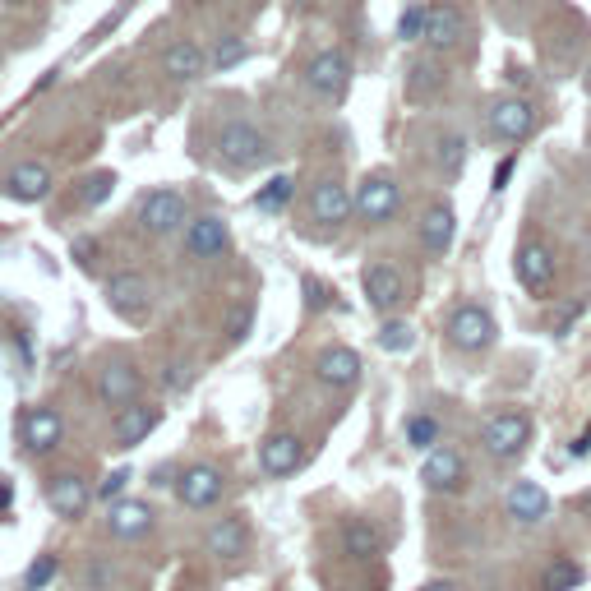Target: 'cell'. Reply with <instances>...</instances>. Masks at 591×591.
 Wrapping results in <instances>:
<instances>
[{"label": "cell", "mask_w": 591, "mask_h": 591, "mask_svg": "<svg viewBox=\"0 0 591 591\" xmlns=\"http://www.w3.org/2000/svg\"><path fill=\"white\" fill-rule=\"evenodd\" d=\"M435 167L444 176H462V167H467V139L458 130H444L435 139Z\"/></svg>", "instance_id": "f1b7e54d"}, {"label": "cell", "mask_w": 591, "mask_h": 591, "mask_svg": "<svg viewBox=\"0 0 591 591\" xmlns=\"http://www.w3.org/2000/svg\"><path fill=\"white\" fill-rule=\"evenodd\" d=\"M74 254H79V264H88V254H97V245L93 241H79V245H74Z\"/></svg>", "instance_id": "7bdbcfd3"}, {"label": "cell", "mask_w": 591, "mask_h": 591, "mask_svg": "<svg viewBox=\"0 0 591 591\" xmlns=\"http://www.w3.org/2000/svg\"><path fill=\"white\" fill-rule=\"evenodd\" d=\"M107 301H111V310L121 314V319L144 324L148 310H153V291H148V282L139 278V273H116V278L107 282Z\"/></svg>", "instance_id": "52a82bcc"}, {"label": "cell", "mask_w": 591, "mask_h": 591, "mask_svg": "<svg viewBox=\"0 0 591 591\" xmlns=\"http://www.w3.org/2000/svg\"><path fill=\"white\" fill-rule=\"evenodd\" d=\"M56 568H61V559H56V555H42V559H37L33 568H28V578H24V591H42V587H47L51 578H56Z\"/></svg>", "instance_id": "8d00e7d4"}, {"label": "cell", "mask_w": 591, "mask_h": 591, "mask_svg": "<svg viewBox=\"0 0 591 591\" xmlns=\"http://www.w3.org/2000/svg\"><path fill=\"white\" fill-rule=\"evenodd\" d=\"M421 591H458V582H448V578H435V582H425Z\"/></svg>", "instance_id": "b9f144b4"}, {"label": "cell", "mask_w": 591, "mask_h": 591, "mask_svg": "<svg viewBox=\"0 0 591 591\" xmlns=\"http://www.w3.org/2000/svg\"><path fill=\"white\" fill-rule=\"evenodd\" d=\"M439 88H444V70H439V65H430V61L411 65V79H407V97H411V102H421V97H435Z\"/></svg>", "instance_id": "f546056e"}, {"label": "cell", "mask_w": 591, "mask_h": 591, "mask_svg": "<svg viewBox=\"0 0 591 591\" xmlns=\"http://www.w3.org/2000/svg\"><path fill=\"white\" fill-rule=\"evenodd\" d=\"M139 227L148 236H176L181 227H190V208H185L181 190H153L139 204Z\"/></svg>", "instance_id": "3957f363"}, {"label": "cell", "mask_w": 591, "mask_h": 591, "mask_svg": "<svg viewBox=\"0 0 591 591\" xmlns=\"http://www.w3.org/2000/svg\"><path fill=\"white\" fill-rule=\"evenodd\" d=\"M107 531L116 541H144L148 531H153V508L144 499H116L107 513Z\"/></svg>", "instance_id": "e0dca14e"}, {"label": "cell", "mask_w": 591, "mask_h": 591, "mask_svg": "<svg viewBox=\"0 0 591 591\" xmlns=\"http://www.w3.org/2000/svg\"><path fill=\"white\" fill-rule=\"evenodd\" d=\"M204 47H194V42H171L167 51H162V70L176 79V84H190V79H199L204 74Z\"/></svg>", "instance_id": "484cf974"}, {"label": "cell", "mask_w": 591, "mask_h": 591, "mask_svg": "<svg viewBox=\"0 0 591 591\" xmlns=\"http://www.w3.org/2000/svg\"><path fill=\"white\" fill-rule=\"evenodd\" d=\"M513 167H518V157L508 153L504 162H499V167H495V190H504V185H508V176H513Z\"/></svg>", "instance_id": "ab89813d"}, {"label": "cell", "mask_w": 591, "mask_h": 591, "mask_svg": "<svg viewBox=\"0 0 591 591\" xmlns=\"http://www.w3.org/2000/svg\"><path fill=\"white\" fill-rule=\"evenodd\" d=\"M157 407H144V402H130V407H121V416H116V448H134L144 444L148 435L157 430Z\"/></svg>", "instance_id": "cb8c5ba5"}, {"label": "cell", "mask_w": 591, "mask_h": 591, "mask_svg": "<svg viewBox=\"0 0 591 591\" xmlns=\"http://www.w3.org/2000/svg\"><path fill=\"white\" fill-rule=\"evenodd\" d=\"M218 157L227 171H259L273 162V144L254 121H227L218 130Z\"/></svg>", "instance_id": "6da1fadb"}, {"label": "cell", "mask_w": 591, "mask_h": 591, "mask_svg": "<svg viewBox=\"0 0 591 591\" xmlns=\"http://www.w3.org/2000/svg\"><path fill=\"white\" fill-rule=\"evenodd\" d=\"M47 504L56 508V518H84L88 504H93V490L79 471H61V476H51L47 481Z\"/></svg>", "instance_id": "4fadbf2b"}, {"label": "cell", "mask_w": 591, "mask_h": 591, "mask_svg": "<svg viewBox=\"0 0 591 591\" xmlns=\"http://www.w3.org/2000/svg\"><path fill=\"white\" fill-rule=\"evenodd\" d=\"M536 130V107L522 102V97H499L490 107V134L504 139V144H522L527 134Z\"/></svg>", "instance_id": "9c48e42d"}, {"label": "cell", "mask_w": 591, "mask_h": 591, "mask_svg": "<svg viewBox=\"0 0 591 591\" xmlns=\"http://www.w3.org/2000/svg\"><path fill=\"white\" fill-rule=\"evenodd\" d=\"M365 296H370L374 310H398L407 301V282L393 264H370L365 268Z\"/></svg>", "instance_id": "ffe728a7"}, {"label": "cell", "mask_w": 591, "mask_h": 591, "mask_svg": "<svg viewBox=\"0 0 591 591\" xmlns=\"http://www.w3.org/2000/svg\"><path fill=\"white\" fill-rule=\"evenodd\" d=\"M495 338V319L485 305H458L453 319H448V342L458 351H485Z\"/></svg>", "instance_id": "8992f818"}, {"label": "cell", "mask_w": 591, "mask_h": 591, "mask_svg": "<svg viewBox=\"0 0 591 591\" xmlns=\"http://www.w3.org/2000/svg\"><path fill=\"white\" fill-rule=\"evenodd\" d=\"M61 439H65L61 411H51V407H28L24 411V448L28 453H51Z\"/></svg>", "instance_id": "d6986e66"}, {"label": "cell", "mask_w": 591, "mask_h": 591, "mask_svg": "<svg viewBox=\"0 0 591 591\" xmlns=\"http://www.w3.org/2000/svg\"><path fill=\"white\" fill-rule=\"evenodd\" d=\"M222 490H227V481H222L218 467H185L181 481H176V495H181L185 508H194V513H204V508H213L222 499Z\"/></svg>", "instance_id": "30bf717a"}, {"label": "cell", "mask_w": 591, "mask_h": 591, "mask_svg": "<svg viewBox=\"0 0 591 591\" xmlns=\"http://www.w3.org/2000/svg\"><path fill=\"white\" fill-rule=\"evenodd\" d=\"M407 444L421 448V453H430V448L439 444V421L430 416V411H416V416H407Z\"/></svg>", "instance_id": "d6a6232c"}, {"label": "cell", "mask_w": 591, "mask_h": 591, "mask_svg": "<svg viewBox=\"0 0 591 591\" xmlns=\"http://www.w3.org/2000/svg\"><path fill=\"white\" fill-rule=\"evenodd\" d=\"M578 582H582V564H573V559H550L541 573L545 591H573Z\"/></svg>", "instance_id": "1f68e13d"}, {"label": "cell", "mask_w": 591, "mask_h": 591, "mask_svg": "<svg viewBox=\"0 0 591 591\" xmlns=\"http://www.w3.org/2000/svg\"><path fill=\"white\" fill-rule=\"evenodd\" d=\"M550 513V495H545V485L536 481H518L508 490V518L518 522H541Z\"/></svg>", "instance_id": "83f0119b"}, {"label": "cell", "mask_w": 591, "mask_h": 591, "mask_svg": "<svg viewBox=\"0 0 591 591\" xmlns=\"http://www.w3.org/2000/svg\"><path fill=\"white\" fill-rule=\"evenodd\" d=\"M51 167L47 162H19V167H10V176H5V190H10L14 204H42L51 194Z\"/></svg>", "instance_id": "9a60e30c"}, {"label": "cell", "mask_w": 591, "mask_h": 591, "mask_svg": "<svg viewBox=\"0 0 591 591\" xmlns=\"http://www.w3.org/2000/svg\"><path fill=\"white\" fill-rule=\"evenodd\" d=\"M347 213H351V190L338 181V176H328V181L314 185V194H310V222L338 227V222H347Z\"/></svg>", "instance_id": "ac0fdd59"}, {"label": "cell", "mask_w": 591, "mask_h": 591, "mask_svg": "<svg viewBox=\"0 0 591 591\" xmlns=\"http://www.w3.org/2000/svg\"><path fill=\"white\" fill-rule=\"evenodd\" d=\"M421 28H425V5H411V10L402 14V37H407V42H416V37H421Z\"/></svg>", "instance_id": "f35d334b"}, {"label": "cell", "mask_w": 591, "mask_h": 591, "mask_svg": "<svg viewBox=\"0 0 591 591\" xmlns=\"http://www.w3.org/2000/svg\"><path fill=\"white\" fill-rule=\"evenodd\" d=\"M342 550H347L351 559H361V564H370V559L384 555V536H379V527L365 518H351L347 527H342Z\"/></svg>", "instance_id": "4316f807"}, {"label": "cell", "mask_w": 591, "mask_h": 591, "mask_svg": "<svg viewBox=\"0 0 591 591\" xmlns=\"http://www.w3.org/2000/svg\"><path fill=\"white\" fill-rule=\"evenodd\" d=\"M453 231H458V213H453L444 199L425 208V218H421V245H425V254H444L448 245H453Z\"/></svg>", "instance_id": "603a6c76"}, {"label": "cell", "mask_w": 591, "mask_h": 591, "mask_svg": "<svg viewBox=\"0 0 591 591\" xmlns=\"http://www.w3.org/2000/svg\"><path fill=\"white\" fill-rule=\"evenodd\" d=\"M231 236H227V222L222 218H194L190 227H185V250L194 254V259H218V254H227Z\"/></svg>", "instance_id": "7402d4cb"}, {"label": "cell", "mask_w": 591, "mask_h": 591, "mask_svg": "<svg viewBox=\"0 0 591 591\" xmlns=\"http://www.w3.org/2000/svg\"><path fill=\"white\" fill-rule=\"evenodd\" d=\"M481 444H485V453H490V458H499V462L527 453V444H531V416H527V411H495V416L481 425Z\"/></svg>", "instance_id": "7a4b0ae2"}, {"label": "cell", "mask_w": 591, "mask_h": 591, "mask_svg": "<svg viewBox=\"0 0 591 591\" xmlns=\"http://www.w3.org/2000/svg\"><path fill=\"white\" fill-rule=\"evenodd\" d=\"M241 61H245V42L236 33L218 37V47H213V56H208V65H213V70H231V65H241Z\"/></svg>", "instance_id": "836d02e7"}, {"label": "cell", "mask_w": 591, "mask_h": 591, "mask_svg": "<svg viewBox=\"0 0 591 591\" xmlns=\"http://www.w3.org/2000/svg\"><path fill=\"white\" fill-rule=\"evenodd\" d=\"M291 194H296V181H291V176H273L264 190L254 194V208H259V213H282V208L291 204Z\"/></svg>", "instance_id": "4dcf8cb0"}, {"label": "cell", "mask_w": 591, "mask_h": 591, "mask_svg": "<svg viewBox=\"0 0 591 591\" xmlns=\"http://www.w3.org/2000/svg\"><path fill=\"white\" fill-rule=\"evenodd\" d=\"M130 481H134V476H130V467H116V471L107 476V481L97 485V499H111V504H116V499L125 495V485H130Z\"/></svg>", "instance_id": "74e56055"}, {"label": "cell", "mask_w": 591, "mask_h": 591, "mask_svg": "<svg viewBox=\"0 0 591 591\" xmlns=\"http://www.w3.org/2000/svg\"><path fill=\"white\" fill-rule=\"evenodd\" d=\"M314 379L328 388H351L361 379V356L351 347H328L319 351V361H314Z\"/></svg>", "instance_id": "44dd1931"}, {"label": "cell", "mask_w": 591, "mask_h": 591, "mask_svg": "<svg viewBox=\"0 0 591 591\" xmlns=\"http://www.w3.org/2000/svg\"><path fill=\"white\" fill-rule=\"evenodd\" d=\"M204 545H208V555H218V559H241L245 555V522H241V513H231V518L213 522V527L204 531Z\"/></svg>", "instance_id": "d4e9b609"}, {"label": "cell", "mask_w": 591, "mask_h": 591, "mask_svg": "<svg viewBox=\"0 0 591 591\" xmlns=\"http://www.w3.org/2000/svg\"><path fill=\"white\" fill-rule=\"evenodd\" d=\"M573 453H578V458H582V453H591V425H587V435H582V439H573Z\"/></svg>", "instance_id": "ee69618b"}, {"label": "cell", "mask_w": 591, "mask_h": 591, "mask_svg": "<svg viewBox=\"0 0 591 591\" xmlns=\"http://www.w3.org/2000/svg\"><path fill=\"white\" fill-rule=\"evenodd\" d=\"M245 328H250V310L231 319V342H241V338H245Z\"/></svg>", "instance_id": "60d3db41"}, {"label": "cell", "mask_w": 591, "mask_h": 591, "mask_svg": "<svg viewBox=\"0 0 591 591\" xmlns=\"http://www.w3.org/2000/svg\"><path fill=\"white\" fill-rule=\"evenodd\" d=\"M301 462H305V444L296 435H268L264 444H259V467H264V476H273V481L301 471Z\"/></svg>", "instance_id": "5bb4252c"}, {"label": "cell", "mask_w": 591, "mask_h": 591, "mask_svg": "<svg viewBox=\"0 0 591 591\" xmlns=\"http://www.w3.org/2000/svg\"><path fill=\"white\" fill-rule=\"evenodd\" d=\"M379 347L393 351V356H402V351L416 347V333H411V324H384L379 328Z\"/></svg>", "instance_id": "d590c367"}, {"label": "cell", "mask_w": 591, "mask_h": 591, "mask_svg": "<svg viewBox=\"0 0 591 591\" xmlns=\"http://www.w3.org/2000/svg\"><path fill=\"white\" fill-rule=\"evenodd\" d=\"M305 84H310V93L319 97V102H342L351 88V61L338 47L319 51L310 61V70H305Z\"/></svg>", "instance_id": "277c9868"}, {"label": "cell", "mask_w": 591, "mask_h": 591, "mask_svg": "<svg viewBox=\"0 0 591 591\" xmlns=\"http://www.w3.org/2000/svg\"><path fill=\"white\" fill-rule=\"evenodd\" d=\"M111 190H116V176H111V171H97V176H88L84 181V190H79V204H88V208L107 204Z\"/></svg>", "instance_id": "e575fe53"}, {"label": "cell", "mask_w": 591, "mask_h": 591, "mask_svg": "<svg viewBox=\"0 0 591 591\" xmlns=\"http://www.w3.org/2000/svg\"><path fill=\"white\" fill-rule=\"evenodd\" d=\"M421 481L430 485L435 495H453V490L467 485V458H462L458 448L435 444L430 453H425V462H421Z\"/></svg>", "instance_id": "5b68a950"}, {"label": "cell", "mask_w": 591, "mask_h": 591, "mask_svg": "<svg viewBox=\"0 0 591 591\" xmlns=\"http://www.w3.org/2000/svg\"><path fill=\"white\" fill-rule=\"evenodd\" d=\"M425 47H435V51H448V47H458L462 37H467V19H462L458 5H448V0H435V5H425Z\"/></svg>", "instance_id": "8fae6325"}, {"label": "cell", "mask_w": 591, "mask_h": 591, "mask_svg": "<svg viewBox=\"0 0 591 591\" xmlns=\"http://www.w3.org/2000/svg\"><path fill=\"white\" fill-rule=\"evenodd\" d=\"M402 208V185L393 181V176H370V181L361 185V194H356V213H361L365 222H388L393 213Z\"/></svg>", "instance_id": "7c38bea8"}, {"label": "cell", "mask_w": 591, "mask_h": 591, "mask_svg": "<svg viewBox=\"0 0 591 591\" xmlns=\"http://www.w3.org/2000/svg\"><path fill=\"white\" fill-rule=\"evenodd\" d=\"M5 508H10V485L0 481V513H5Z\"/></svg>", "instance_id": "f6af8a7d"}, {"label": "cell", "mask_w": 591, "mask_h": 591, "mask_svg": "<svg viewBox=\"0 0 591 591\" xmlns=\"http://www.w3.org/2000/svg\"><path fill=\"white\" fill-rule=\"evenodd\" d=\"M139 393H144V374L134 370L130 361H107L102 365V374H97V398L107 402V407H130V402H139Z\"/></svg>", "instance_id": "ba28073f"}, {"label": "cell", "mask_w": 591, "mask_h": 591, "mask_svg": "<svg viewBox=\"0 0 591 591\" xmlns=\"http://www.w3.org/2000/svg\"><path fill=\"white\" fill-rule=\"evenodd\" d=\"M513 268H518V282L527 291H550V282H555V254H550V245L545 241L522 245L518 259H513Z\"/></svg>", "instance_id": "2e32d148"}]
</instances>
